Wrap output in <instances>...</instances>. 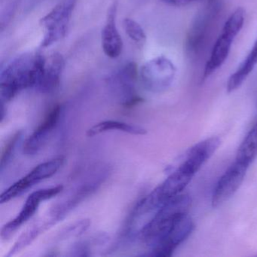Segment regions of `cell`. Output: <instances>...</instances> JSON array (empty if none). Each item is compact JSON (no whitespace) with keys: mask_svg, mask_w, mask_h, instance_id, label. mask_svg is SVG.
Returning <instances> with one entry per match:
<instances>
[{"mask_svg":"<svg viewBox=\"0 0 257 257\" xmlns=\"http://www.w3.org/2000/svg\"><path fill=\"white\" fill-rule=\"evenodd\" d=\"M45 59L39 52H29L16 57L3 69L0 74L2 104L13 100L23 90L36 88Z\"/></svg>","mask_w":257,"mask_h":257,"instance_id":"1","label":"cell"},{"mask_svg":"<svg viewBox=\"0 0 257 257\" xmlns=\"http://www.w3.org/2000/svg\"><path fill=\"white\" fill-rule=\"evenodd\" d=\"M192 199L187 194H180L164 205L144 225L139 236L151 249L160 244L173 231L179 221L188 214Z\"/></svg>","mask_w":257,"mask_h":257,"instance_id":"2","label":"cell"},{"mask_svg":"<svg viewBox=\"0 0 257 257\" xmlns=\"http://www.w3.org/2000/svg\"><path fill=\"white\" fill-rule=\"evenodd\" d=\"M244 21L245 10L241 7L236 9L228 18L206 63L201 82L207 80L223 65L229 55L233 42L243 28Z\"/></svg>","mask_w":257,"mask_h":257,"instance_id":"3","label":"cell"},{"mask_svg":"<svg viewBox=\"0 0 257 257\" xmlns=\"http://www.w3.org/2000/svg\"><path fill=\"white\" fill-rule=\"evenodd\" d=\"M76 4V0H64L42 18L40 25L44 30L42 48L49 47L67 35Z\"/></svg>","mask_w":257,"mask_h":257,"instance_id":"4","label":"cell"},{"mask_svg":"<svg viewBox=\"0 0 257 257\" xmlns=\"http://www.w3.org/2000/svg\"><path fill=\"white\" fill-rule=\"evenodd\" d=\"M177 68L174 63L161 55L146 62L139 72L142 85L150 92L160 93L171 87L175 78Z\"/></svg>","mask_w":257,"mask_h":257,"instance_id":"5","label":"cell"},{"mask_svg":"<svg viewBox=\"0 0 257 257\" xmlns=\"http://www.w3.org/2000/svg\"><path fill=\"white\" fill-rule=\"evenodd\" d=\"M64 157L59 156L37 165L29 174L22 177L5 192H3L0 196V202L1 204L9 202L25 193L34 185L46 179L50 178L59 171L60 168L64 165Z\"/></svg>","mask_w":257,"mask_h":257,"instance_id":"6","label":"cell"},{"mask_svg":"<svg viewBox=\"0 0 257 257\" xmlns=\"http://www.w3.org/2000/svg\"><path fill=\"white\" fill-rule=\"evenodd\" d=\"M138 67L134 62L128 63L110 75L107 84L112 92L123 105L133 106L142 100L136 92Z\"/></svg>","mask_w":257,"mask_h":257,"instance_id":"7","label":"cell"},{"mask_svg":"<svg viewBox=\"0 0 257 257\" xmlns=\"http://www.w3.org/2000/svg\"><path fill=\"white\" fill-rule=\"evenodd\" d=\"M249 165L235 159L221 176L213 191L211 204L218 207L228 201L240 187Z\"/></svg>","mask_w":257,"mask_h":257,"instance_id":"8","label":"cell"},{"mask_svg":"<svg viewBox=\"0 0 257 257\" xmlns=\"http://www.w3.org/2000/svg\"><path fill=\"white\" fill-rule=\"evenodd\" d=\"M64 189L63 185H58L52 188L40 189L29 195L25 205L22 207L20 213L15 219L4 225L1 231V237L4 240H8L11 236L23 225L29 220L34 213L37 212L42 201L51 199L61 193Z\"/></svg>","mask_w":257,"mask_h":257,"instance_id":"9","label":"cell"},{"mask_svg":"<svg viewBox=\"0 0 257 257\" xmlns=\"http://www.w3.org/2000/svg\"><path fill=\"white\" fill-rule=\"evenodd\" d=\"M62 109L61 105H56L49 111L43 122L25 141L23 149L25 154L34 156L42 150L51 134L58 125Z\"/></svg>","mask_w":257,"mask_h":257,"instance_id":"10","label":"cell"},{"mask_svg":"<svg viewBox=\"0 0 257 257\" xmlns=\"http://www.w3.org/2000/svg\"><path fill=\"white\" fill-rule=\"evenodd\" d=\"M194 222L189 215L183 216L169 235L156 247L151 249L153 256H171L177 246L181 244L194 230Z\"/></svg>","mask_w":257,"mask_h":257,"instance_id":"11","label":"cell"},{"mask_svg":"<svg viewBox=\"0 0 257 257\" xmlns=\"http://www.w3.org/2000/svg\"><path fill=\"white\" fill-rule=\"evenodd\" d=\"M117 4L114 3L108 10L106 23L102 30L101 43L103 52L110 58L121 55L123 42L116 26Z\"/></svg>","mask_w":257,"mask_h":257,"instance_id":"12","label":"cell"},{"mask_svg":"<svg viewBox=\"0 0 257 257\" xmlns=\"http://www.w3.org/2000/svg\"><path fill=\"white\" fill-rule=\"evenodd\" d=\"M64 66V57L58 52L46 58L41 76L35 89L42 93H50L55 91L61 82Z\"/></svg>","mask_w":257,"mask_h":257,"instance_id":"13","label":"cell"},{"mask_svg":"<svg viewBox=\"0 0 257 257\" xmlns=\"http://www.w3.org/2000/svg\"><path fill=\"white\" fill-rule=\"evenodd\" d=\"M220 145V140L216 137L207 138L191 147L180 165L196 174L209 160Z\"/></svg>","mask_w":257,"mask_h":257,"instance_id":"14","label":"cell"},{"mask_svg":"<svg viewBox=\"0 0 257 257\" xmlns=\"http://www.w3.org/2000/svg\"><path fill=\"white\" fill-rule=\"evenodd\" d=\"M257 64V40L243 62L234 73L231 75L227 82V92L231 93L240 88L246 78L252 73Z\"/></svg>","mask_w":257,"mask_h":257,"instance_id":"15","label":"cell"},{"mask_svg":"<svg viewBox=\"0 0 257 257\" xmlns=\"http://www.w3.org/2000/svg\"><path fill=\"white\" fill-rule=\"evenodd\" d=\"M112 131H119V132L130 134L132 135H144L147 134V130L143 128L141 126L127 124V123L122 122V121L109 120V121L97 123L95 125L88 129L86 135L89 138H92V137L97 136L100 134L112 132Z\"/></svg>","mask_w":257,"mask_h":257,"instance_id":"16","label":"cell"},{"mask_svg":"<svg viewBox=\"0 0 257 257\" xmlns=\"http://www.w3.org/2000/svg\"><path fill=\"white\" fill-rule=\"evenodd\" d=\"M257 156V121L248 132L237 150L236 159L250 165Z\"/></svg>","mask_w":257,"mask_h":257,"instance_id":"17","label":"cell"},{"mask_svg":"<svg viewBox=\"0 0 257 257\" xmlns=\"http://www.w3.org/2000/svg\"><path fill=\"white\" fill-rule=\"evenodd\" d=\"M46 228V225L43 224V225H37L30 228L21 236L20 238L15 243L14 246L12 248L7 256H12L22 250L25 246H28Z\"/></svg>","mask_w":257,"mask_h":257,"instance_id":"18","label":"cell"},{"mask_svg":"<svg viewBox=\"0 0 257 257\" xmlns=\"http://www.w3.org/2000/svg\"><path fill=\"white\" fill-rule=\"evenodd\" d=\"M123 27L126 34L132 41L138 44L145 42L146 37H147L145 31L138 22L131 19H125L123 21Z\"/></svg>","mask_w":257,"mask_h":257,"instance_id":"19","label":"cell"},{"mask_svg":"<svg viewBox=\"0 0 257 257\" xmlns=\"http://www.w3.org/2000/svg\"><path fill=\"white\" fill-rule=\"evenodd\" d=\"M22 132H18L10 138V141L7 143L4 148L2 153V157H1V171H4V168L7 167L11 159L12 156L16 150V145L20 141L22 137Z\"/></svg>","mask_w":257,"mask_h":257,"instance_id":"20","label":"cell"},{"mask_svg":"<svg viewBox=\"0 0 257 257\" xmlns=\"http://www.w3.org/2000/svg\"><path fill=\"white\" fill-rule=\"evenodd\" d=\"M161 1L171 7H180L189 5L198 0H161Z\"/></svg>","mask_w":257,"mask_h":257,"instance_id":"21","label":"cell"},{"mask_svg":"<svg viewBox=\"0 0 257 257\" xmlns=\"http://www.w3.org/2000/svg\"><path fill=\"white\" fill-rule=\"evenodd\" d=\"M215 0H208V4H214Z\"/></svg>","mask_w":257,"mask_h":257,"instance_id":"22","label":"cell"}]
</instances>
